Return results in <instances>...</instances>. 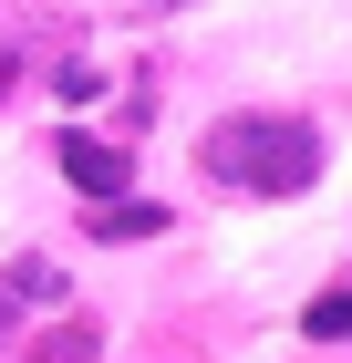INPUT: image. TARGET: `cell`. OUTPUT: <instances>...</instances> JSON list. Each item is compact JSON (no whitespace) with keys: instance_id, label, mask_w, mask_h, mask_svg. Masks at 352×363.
I'll return each instance as SVG.
<instances>
[{"instance_id":"cell-9","label":"cell","mask_w":352,"mask_h":363,"mask_svg":"<svg viewBox=\"0 0 352 363\" xmlns=\"http://www.w3.org/2000/svg\"><path fill=\"white\" fill-rule=\"evenodd\" d=\"M156 11H187V0H145V11H135V21H156Z\"/></svg>"},{"instance_id":"cell-1","label":"cell","mask_w":352,"mask_h":363,"mask_svg":"<svg viewBox=\"0 0 352 363\" xmlns=\"http://www.w3.org/2000/svg\"><path fill=\"white\" fill-rule=\"evenodd\" d=\"M197 167L228 197H300L322 177V125L311 114H217L197 135Z\"/></svg>"},{"instance_id":"cell-3","label":"cell","mask_w":352,"mask_h":363,"mask_svg":"<svg viewBox=\"0 0 352 363\" xmlns=\"http://www.w3.org/2000/svg\"><path fill=\"white\" fill-rule=\"evenodd\" d=\"M83 239H104V250H125V239H166V208H156V197H114V208H83Z\"/></svg>"},{"instance_id":"cell-5","label":"cell","mask_w":352,"mask_h":363,"mask_svg":"<svg viewBox=\"0 0 352 363\" xmlns=\"http://www.w3.org/2000/svg\"><path fill=\"white\" fill-rule=\"evenodd\" d=\"M300 333H311V342H342V333H352V280H331L322 301L300 311Z\"/></svg>"},{"instance_id":"cell-7","label":"cell","mask_w":352,"mask_h":363,"mask_svg":"<svg viewBox=\"0 0 352 363\" xmlns=\"http://www.w3.org/2000/svg\"><path fill=\"white\" fill-rule=\"evenodd\" d=\"M21 62H31V21L0 11V104H11V84H21Z\"/></svg>"},{"instance_id":"cell-2","label":"cell","mask_w":352,"mask_h":363,"mask_svg":"<svg viewBox=\"0 0 352 363\" xmlns=\"http://www.w3.org/2000/svg\"><path fill=\"white\" fill-rule=\"evenodd\" d=\"M62 177H73L93 208H114V187H125V145H114V135H83V125H62Z\"/></svg>"},{"instance_id":"cell-4","label":"cell","mask_w":352,"mask_h":363,"mask_svg":"<svg viewBox=\"0 0 352 363\" xmlns=\"http://www.w3.org/2000/svg\"><path fill=\"white\" fill-rule=\"evenodd\" d=\"M93 353H104V333H93V322H83V311H73V322H52V333L31 342L21 363H93Z\"/></svg>"},{"instance_id":"cell-8","label":"cell","mask_w":352,"mask_h":363,"mask_svg":"<svg viewBox=\"0 0 352 363\" xmlns=\"http://www.w3.org/2000/svg\"><path fill=\"white\" fill-rule=\"evenodd\" d=\"M11 291H21V301H62V270L52 259H11Z\"/></svg>"},{"instance_id":"cell-6","label":"cell","mask_w":352,"mask_h":363,"mask_svg":"<svg viewBox=\"0 0 352 363\" xmlns=\"http://www.w3.org/2000/svg\"><path fill=\"white\" fill-rule=\"evenodd\" d=\"M93 94H104V73L83 52H52V104H93Z\"/></svg>"}]
</instances>
